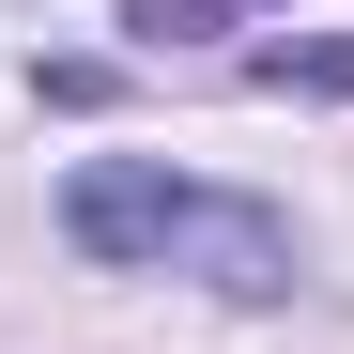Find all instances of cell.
Listing matches in <instances>:
<instances>
[{
  "label": "cell",
  "instance_id": "obj_1",
  "mask_svg": "<svg viewBox=\"0 0 354 354\" xmlns=\"http://www.w3.org/2000/svg\"><path fill=\"white\" fill-rule=\"evenodd\" d=\"M62 247L108 262V277L231 292V308H277V292L308 277V247H292L277 201L201 185V169H169V154H77V169H62Z\"/></svg>",
  "mask_w": 354,
  "mask_h": 354
},
{
  "label": "cell",
  "instance_id": "obj_2",
  "mask_svg": "<svg viewBox=\"0 0 354 354\" xmlns=\"http://www.w3.org/2000/svg\"><path fill=\"white\" fill-rule=\"evenodd\" d=\"M247 77H262V93H292V77H308V93H354V46H262Z\"/></svg>",
  "mask_w": 354,
  "mask_h": 354
}]
</instances>
